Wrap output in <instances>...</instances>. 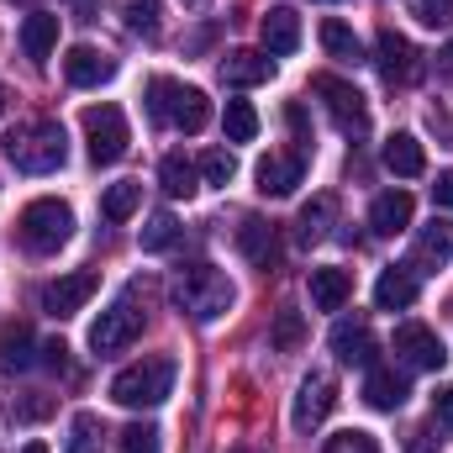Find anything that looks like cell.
Wrapping results in <instances>:
<instances>
[{
    "label": "cell",
    "instance_id": "6da1fadb",
    "mask_svg": "<svg viewBox=\"0 0 453 453\" xmlns=\"http://www.w3.org/2000/svg\"><path fill=\"white\" fill-rule=\"evenodd\" d=\"M232 280H226L222 269H211V264H196V269H185L180 280H174V306L190 317V322H201V327H211V322H222L226 311H232Z\"/></svg>",
    "mask_w": 453,
    "mask_h": 453
},
{
    "label": "cell",
    "instance_id": "7a4b0ae2",
    "mask_svg": "<svg viewBox=\"0 0 453 453\" xmlns=\"http://www.w3.org/2000/svg\"><path fill=\"white\" fill-rule=\"evenodd\" d=\"M5 158H11L21 174H53V169H64V158H69V137H64L58 121H27V127H16V132L5 137Z\"/></svg>",
    "mask_w": 453,
    "mask_h": 453
},
{
    "label": "cell",
    "instance_id": "3957f363",
    "mask_svg": "<svg viewBox=\"0 0 453 453\" xmlns=\"http://www.w3.org/2000/svg\"><path fill=\"white\" fill-rule=\"evenodd\" d=\"M169 390H174V358H164V353H158V358H142V364H132V369H121L111 380V401L127 406V411L164 406Z\"/></svg>",
    "mask_w": 453,
    "mask_h": 453
},
{
    "label": "cell",
    "instance_id": "277c9868",
    "mask_svg": "<svg viewBox=\"0 0 453 453\" xmlns=\"http://www.w3.org/2000/svg\"><path fill=\"white\" fill-rule=\"evenodd\" d=\"M148 111H153V121H164V127L201 132V127L211 121V101H206V90H196V85L153 80V85H148Z\"/></svg>",
    "mask_w": 453,
    "mask_h": 453
},
{
    "label": "cell",
    "instance_id": "5b68a950",
    "mask_svg": "<svg viewBox=\"0 0 453 453\" xmlns=\"http://www.w3.org/2000/svg\"><path fill=\"white\" fill-rule=\"evenodd\" d=\"M21 242L32 248V253H58L69 237H74V211L64 206V201H53V196H42V201H32L27 211H21Z\"/></svg>",
    "mask_w": 453,
    "mask_h": 453
},
{
    "label": "cell",
    "instance_id": "8992f818",
    "mask_svg": "<svg viewBox=\"0 0 453 453\" xmlns=\"http://www.w3.org/2000/svg\"><path fill=\"white\" fill-rule=\"evenodd\" d=\"M311 90L322 96V106H327V116H333L338 132H348V137H364V132H369V106H364V96H358L348 80H338V74H317Z\"/></svg>",
    "mask_w": 453,
    "mask_h": 453
},
{
    "label": "cell",
    "instance_id": "52a82bcc",
    "mask_svg": "<svg viewBox=\"0 0 453 453\" xmlns=\"http://www.w3.org/2000/svg\"><path fill=\"white\" fill-rule=\"evenodd\" d=\"M85 142H90V158L96 164H116L127 153V142H132L121 106H90L85 111Z\"/></svg>",
    "mask_w": 453,
    "mask_h": 453
},
{
    "label": "cell",
    "instance_id": "ba28073f",
    "mask_svg": "<svg viewBox=\"0 0 453 453\" xmlns=\"http://www.w3.org/2000/svg\"><path fill=\"white\" fill-rule=\"evenodd\" d=\"M96 290H101V274H96V269H74V274H58L53 285H42V311L64 322V317L85 311Z\"/></svg>",
    "mask_w": 453,
    "mask_h": 453
},
{
    "label": "cell",
    "instance_id": "9c48e42d",
    "mask_svg": "<svg viewBox=\"0 0 453 453\" xmlns=\"http://www.w3.org/2000/svg\"><path fill=\"white\" fill-rule=\"evenodd\" d=\"M137 333H142V311H137V306L121 296L111 311H101V322L90 327V348L106 358V353H121L127 342H137Z\"/></svg>",
    "mask_w": 453,
    "mask_h": 453
},
{
    "label": "cell",
    "instance_id": "30bf717a",
    "mask_svg": "<svg viewBox=\"0 0 453 453\" xmlns=\"http://www.w3.org/2000/svg\"><path fill=\"white\" fill-rule=\"evenodd\" d=\"M333 406H338V380H333V374H322V369H317V374H306V380H301V395H296V411H290L296 433L322 427Z\"/></svg>",
    "mask_w": 453,
    "mask_h": 453
},
{
    "label": "cell",
    "instance_id": "8fae6325",
    "mask_svg": "<svg viewBox=\"0 0 453 453\" xmlns=\"http://www.w3.org/2000/svg\"><path fill=\"white\" fill-rule=\"evenodd\" d=\"M395 353H401V364H406V369H443V364H449L443 338H438L433 327H422V322L395 327Z\"/></svg>",
    "mask_w": 453,
    "mask_h": 453
},
{
    "label": "cell",
    "instance_id": "7c38bea8",
    "mask_svg": "<svg viewBox=\"0 0 453 453\" xmlns=\"http://www.w3.org/2000/svg\"><path fill=\"white\" fill-rule=\"evenodd\" d=\"M258 196H290L301 180H306V153H269V158H258Z\"/></svg>",
    "mask_w": 453,
    "mask_h": 453
},
{
    "label": "cell",
    "instance_id": "4fadbf2b",
    "mask_svg": "<svg viewBox=\"0 0 453 453\" xmlns=\"http://www.w3.org/2000/svg\"><path fill=\"white\" fill-rule=\"evenodd\" d=\"M258 37H264V53L269 58H290L301 48V16L290 5H269L264 21H258Z\"/></svg>",
    "mask_w": 453,
    "mask_h": 453
},
{
    "label": "cell",
    "instance_id": "5bb4252c",
    "mask_svg": "<svg viewBox=\"0 0 453 453\" xmlns=\"http://www.w3.org/2000/svg\"><path fill=\"white\" fill-rule=\"evenodd\" d=\"M64 74H69V85L96 90V85H106V80L116 74V58H111V53H101V48H90V42H80V48H69Z\"/></svg>",
    "mask_w": 453,
    "mask_h": 453
},
{
    "label": "cell",
    "instance_id": "9a60e30c",
    "mask_svg": "<svg viewBox=\"0 0 453 453\" xmlns=\"http://www.w3.org/2000/svg\"><path fill=\"white\" fill-rule=\"evenodd\" d=\"M269 74H274V58L258 53V48H237V53L222 58V80L232 90H253V85H264Z\"/></svg>",
    "mask_w": 453,
    "mask_h": 453
},
{
    "label": "cell",
    "instance_id": "2e32d148",
    "mask_svg": "<svg viewBox=\"0 0 453 453\" xmlns=\"http://www.w3.org/2000/svg\"><path fill=\"white\" fill-rule=\"evenodd\" d=\"M333 353H338L342 364L369 369V364H374V333H369V322H364V317L338 322V327H333Z\"/></svg>",
    "mask_w": 453,
    "mask_h": 453
},
{
    "label": "cell",
    "instance_id": "e0dca14e",
    "mask_svg": "<svg viewBox=\"0 0 453 453\" xmlns=\"http://www.w3.org/2000/svg\"><path fill=\"white\" fill-rule=\"evenodd\" d=\"M406 395H411L406 374H395V369H380V364H369V380H364V401H369L374 411H395V406H406Z\"/></svg>",
    "mask_w": 453,
    "mask_h": 453
},
{
    "label": "cell",
    "instance_id": "ac0fdd59",
    "mask_svg": "<svg viewBox=\"0 0 453 453\" xmlns=\"http://www.w3.org/2000/svg\"><path fill=\"white\" fill-rule=\"evenodd\" d=\"M411 196L406 190H385V196H374V206H369V226L380 232V237H395V232H406L411 226Z\"/></svg>",
    "mask_w": 453,
    "mask_h": 453
},
{
    "label": "cell",
    "instance_id": "d6986e66",
    "mask_svg": "<svg viewBox=\"0 0 453 453\" xmlns=\"http://www.w3.org/2000/svg\"><path fill=\"white\" fill-rule=\"evenodd\" d=\"M417 301V274L406 269V264H390L385 274H380V285H374V306L380 311H406Z\"/></svg>",
    "mask_w": 453,
    "mask_h": 453
},
{
    "label": "cell",
    "instance_id": "ffe728a7",
    "mask_svg": "<svg viewBox=\"0 0 453 453\" xmlns=\"http://www.w3.org/2000/svg\"><path fill=\"white\" fill-rule=\"evenodd\" d=\"M374 53H380V74H385L390 85L417 74V48H411L401 32H380V48H374Z\"/></svg>",
    "mask_w": 453,
    "mask_h": 453
},
{
    "label": "cell",
    "instance_id": "44dd1931",
    "mask_svg": "<svg viewBox=\"0 0 453 453\" xmlns=\"http://www.w3.org/2000/svg\"><path fill=\"white\" fill-rule=\"evenodd\" d=\"M380 158H385V169H390L395 180H417V174L427 169V153H422V142H417L411 132H395Z\"/></svg>",
    "mask_w": 453,
    "mask_h": 453
},
{
    "label": "cell",
    "instance_id": "7402d4cb",
    "mask_svg": "<svg viewBox=\"0 0 453 453\" xmlns=\"http://www.w3.org/2000/svg\"><path fill=\"white\" fill-rule=\"evenodd\" d=\"M353 296V280H348V269H311V306L317 311H342V301Z\"/></svg>",
    "mask_w": 453,
    "mask_h": 453
},
{
    "label": "cell",
    "instance_id": "603a6c76",
    "mask_svg": "<svg viewBox=\"0 0 453 453\" xmlns=\"http://www.w3.org/2000/svg\"><path fill=\"white\" fill-rule=\"evenodd\" d=\"M53 48H58V16H48V11H32V16L21 21V53L42 64Z\"/></svg>",
    "mask_w": 453,
    "mask_h": 453
},
{
    "label": "cell",
    "instance_id": "cb8c5ba5",
    "mask_svg": "<svg viewBox=\"0 0 453 453\" xmlns=\"http://www.w3.org/2000/svg\"><path fill=\"white\" fill-rule=\"evenodd\" d=\"M32 348H37V338H32V327H27V322L0 327V369H5V374L32 369Z\"/></svg>",
    "mask_w": 453,
    "mask_h": 453
},
{
    "label": "cell",
    "instance_id": "d4e9b609",
    "mask_svg": "<svg viewBox=\"0 0 453 453\" xmlns=\"http://www.w3.org/2000/svg\"><path fill=\"white\" fill-rule=\"evenodd\" d=\"M196 180H201V169H196V164H190L185 153H169V158L158 164V185H164V190H169L174 201H190V196L201 190Z\"/></svg>",
    "mask_w": 453,
    "mask_h": 453
},
{
    "label": "cell",
    "instance_id": "484cf974",
    "mask_svg": "<svg viewBox=\"0 0 453 453\" xmlns=\"http://www.w3.org/2000/svg\"><path fill=\"white\" fill-rule=\"evenodd\" d=\"M269 348H274V353H301V348H306V317H301L296 306H280V311H274Z\"/></svg>",
    "mask_w": 453,
    "mask_h": 453
},
{
    "label": "cell",
    "instance_id": "4316f807",
    "mask_svg": "<svg viewBox=\"0 0 453 453\" xmlns=\"http://www.w3.org/2000/svg\"><path fill=\"white\" fill-rule=\"evenodd\" d=\"M237 248H242V258H253L258 269H269V258H274V226L248 217V222L237 226Z\"/></svg>",
    "mask_w": 453,
    "mask_h": 453
},
{
    "label": "cell",
    "instance_id": "83f0119b",
    "mask_svg": "<svg viewBox=\"0 0 453 453\" xmlns=\"http://www.w3.org/2000/svg\"><path fill=\"white\" fill-rule=\"evenodd\" d=\"M453 258V222H433L417 232V264H449Z\"/></svg>",
    "mask_w": 453,
    "mask_h": 453
},
{
    "label": "cell",
    "instance_id": "f1b7e54d",
    "mask_svg": "<svg viewBox=\"0 0 453 453\" xmlns=\"http://www.w3.org/2000/svg\"><path fill=\"white\" fill-rule=\"evenodd\" d=\"M322 48L338 58V64H364V42L348 21H322Z\"/></svg>",
    "mask_w": 453,
    "mask_h": 453
},
{
    "label": "cell",
    "instance_id": "f546056e",
    "mask_svg": "<svg viewBox=\"0 0 453 453\" xmlns=\"http://www.w3.org/2000/svg\"><path fill=\"white\" fill-rule=\"evenodd\" d=\"M333 217H338V201H333V196H317V201L296 217V237H301V242H322Z\"/></svg>",
    "mask_w": 453,
    "mask_h": 453
},
{
    "label": "cell",
    "instance_id": "4dcf8cb0",
    "mask_svg": "<svg viewBox=\"0 0 453 453\" xmlns=\"http://www.w3.org/2000/svg\"><path fill=\"white\" fill-rule=\"evenodd\" d=\"M158 16H164L158 0H121V21H127V32H137V37H158Z\"/></svg>",
    "mask_w": 453,
    "mask_h": 453
},
{
    "label": "cell",
    "instance_id": "1f68e13d",
    "mask_svg": "<svg viewBox=\"0 0 453 453\" xmlns=\"http://www.w3.org/2000/svg\"><path fill=\"white\" fill-rule=\"evenodd\" d=\"M222 132H226V142H253V137H258V111H253L248 101H226Z\"/></svg>",
    "mask_w": 453,
    "mask_h": 453
},
{
    "label": "cell",
    "instance_id": "d6a6232c",
    "mask_svg": "<svg viewBox=\"0 0 453 453\" xmlns=\"http://www.w3.org/2000/svg\"><path fill=\"white\" fill-rule=\"evenodd\" d=\"M137 201H142V185L137 180H121L106 190V201H101V211H106V222H127L132 211H137Z\"/></svg>",
    "mask_w": 453,
    "mask_h": 453
},
{
    "label": "cell",
    "instance_id": "836d02e7",
    "mask_svg": "<svg viewBox=\"0 0 453 453\" xmlns=\"http://www.w3.org/2000/svg\"><path fill=\"white\" fill-rule=\"evenodd\" d=\"M174 237H180V222H174L169 211H153V217H148V226L137 232V242H142V253H164V248H169Z\"/></svg>",
    "mask_w": 453,
    "mask_h": 453
},
{
    "label": "cell",
    "instance_id": "e575fe53",
    "mask_svg": "<svg viewBox=\"0 0 453 453\" xmlns=\"http://www.w3.org/2000/svg\"><path fill=\"white\" fill-rule=\"evenodd\" d=\"M101 438H106L101 417L80 411V417H74V427H69V453H101Z\"/></svg>",
    "mask_w": 453,
    "mask_h": 453
},
{
    "label": "cell",
    "instance_id": "d590c367",
    "mask_svg": "<svg viewBox=\"0 0 453 453\" xmlns=\"http://www.w3.org/2000/svg\"><path fill=\"white\" fill-rule=\"evenodd\" d=\"M116 453H158V427H148V422L121 427L116 433Z\"/></svg>",
    "mask_w": 453,
    "mask_h": 453
},
{
    "label": "cell",
    "instance_id": "8d00e7d4",
    "mask_svg": "<svg viewBox=\"0 0 453 453\" xmlns=\"http://www.w3.org/2000/svg\"><path fill=\"white\" fill-rule=\"evenodd\" d=\"M196 169H201V180H206V185H226V180L237 174V164H232V153H222V148H211V153H206V158H201Z\"/></svg>",
    "mask_w": 453,
    "mask_h": 453
},
{
    "label": "cell",
    "instance_id": "74e56055",
    "mask_svg": "<svg viewBox=\"0 0 453 453\" xmlns=\"http://www.w3.org/2000/svg\"><path fill=\"white\" fill-rule=\"evenodd\" d=\"M411 16L422 27H449L453 21V0H411Z\"/></svg>",
    "mask_w": 453,
    "mask_h": 453
},
{
    "label": "cell",
    "instance_id": "f35d334b",
    "mask_svg": "<svg viewBox=\"0 0 453 453\" xmlns=\"http://www.w3.org/2000/svg\"><path fill=\"white\" fill-rule=\"evenodd\" d=\"M327 453H380V443H374L369 433L348 427V433H338V438H327Z\"/></svg>",
    "mask_w": 453,
    "mask_h": 453
},
{
    "label": "cell",
    "instance_id": "ab89813d",
    "mask_svg": "<svg viewBox=\"0 0 453 453\" xmlns=\"http://www.w3.org/2000/svg\"><path fill=\"white\" fill-rule=\"evenodd\" d=\"M433 422H438L443 433H453V385H443V390L433 395Z\"/></svg>",
    "mask_w": 453,
    "mask_h": 453
},
{
    "label": "cell",
    "instance_id": "60d3db41",
    "mask_svg": "<svg viewBox=\"0 0 453 453\" xmlns=\"http://www.w3.org/2000/svg\"><path fill=\"white\" fill-rule=\"evenodd\" d=\"M21 417H27V422H42V417H53V401H48V395H27V401H21Z\"/></svg>",
    "mask_w": 453,
    "mask_h": 453
},
{
    "label": "cell",
    "instance_id": "b9f144b4",
    "mask_svg": "<svg viewBox=\"0 0 453 453\" xmlns=\"http://www.w3.org/2000/svg\"><path fill=\"white\" fill-rule=\"evenodd\" d=\"M42 364L64 374V369H69V348H64V342H58V338H53V342H42Z\"/></svg>",
    "mask_w": 453,
    "mask_h": 453
},
{
    "label": "cell",
    "instance_id": "7bdbcfd3",
    "mask_svg": "<svg viewBox=\"0 0 453 453\" xmlns=\"http://www.w3.org/2000/svg\"><path fill=\"white\" fill-rule=\"evenodd\" d=\"M433 206L453 211V169H443V174H438V185H433Z\"/></svg>",
    "mask_w": 453,
    "mask_h": 453
},
{
    "label": "cell",
    "instance_id": "ee69618b",
    "mask_svg": "<svg viewBox=\"0 0 453 453\" xmlns=\"http://www.w3.org/2000/svg\"><path fill=\"white\" fill-rule=\"evenodd\" d=\"M406 453H433V443H427V433H411V443H406Z\"/></svg>",
    "mask_w": 453,
    "mask_h": 453
},
{
    "label": "cell",
    "instance_id": "f6af8a7d",
    "mask_svg": "<svg viewBox=\"0 0 453 453\" xmlns=\"http://www.w3.org/2000/svg\"><path fill=\"white\" fill-rule=\"evenodd\" d=\"M21 453H48V443H27Z\"/></svg>",
    "mask_w": 453,
    "mask_h": 453
},
{
    "label": "cell",
    "instance_id": "bcb514c9",
    "mask_svg": "<svg viewBox=\"0 0 453 453\" xmlns=\"http://www.w3.org/2000/svg\"><path fill=\"white\" fill-rule=\"evenodd\" d=\"M443 69H453V42L443 48Z\"/></svg>",
    "mask_w": 453,
    "mask_h": 453
},
{
    "label": "cell",
    "instance_id": "7dc6e473",
    "mask_svg": "<svg viewBox=\"0 0 453 453\" xmlns=\"http://www.w3.org/2000/svg\"><path fill=\"white\" fill-rule=\"evenodd\" d=\"M0 111H5V90H0Z\"/></svg>",
    "mask_w": 453,
    "mask_h": 453
},
{
    "label": "cell",
    "instance_id": "c3c4849f",
    "mask_svg": "<svg viewBox=\"0 0 453 453\" xmlns=\"http://www.w3.org/2000/svg\"><path fill=\"white\" fill-rule=\"evenodd\" d=\"M185 5H201V0H185Z\"/></svg>",
    "mask_w": 453,
    "mask_h": 453
},
{
    "label": "cell",
    "instance_id": "681fc988",
    "mask_svg": "<svg viewBox=\"0 0 453 453\" xmlns=\"http://www.w3.org/2000/svg\"><path fill=\"white\" fill-rule=\"evenodd\" d=\"M322 5H333V0H322Z\"/></svg>",
    "mask_w": 453,
    "mask_h": 453
}]
</instances>
